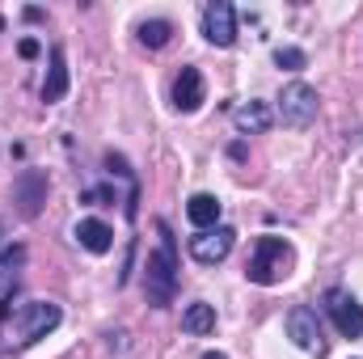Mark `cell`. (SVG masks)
Masks as SVG:
<instances>
[{"label":"cell","mask_w":363,"mask_h":359,"mask_svg":"<svg viewBox=\"0 0 363 359\" xmlns=\"http://www.w3.org/2000/svg\"><path fill=\"white\" fill-rule=\"evenodd\" d=\"M64 321V313H60V304H51V300H26L13 317H9V343L0 347V351H21V347H34L38 338H47L55 326Z\"/></svg>","instance_id":"6da1fadb"},{"label":"cell","mask_w":363,"mask_h":359,"mask_svg":"<svg viewBox=\"0 0 363 359\" xmlns=\"http://www.w3.org/2000/svg\"><path fill=\"white\" fill-rule=\"evenodd\" d=\"M157 233H161V250L148 254V267H144V292L157 309H165L174 300V287H178V245H174V233L165 220H157Z\"/></svg>","instance_id":"7a4b0ae2"},{"label":"cell","mask_w":363,"mask_h":359,"mask_svg":"<svg viewBox=\"0 0 363 359\" xmlns=\"http://www.w3.org/2000/svg\"><path fill=\"white\" fill-rule=\"evenodd\" d=\"M291 267H296L291 241H283V237H258L254 250H250V258H245V279L258 283V287H274V283H283L291 275Z\"/></svg>","instance_id":"3957f363"},{"label":"cell","mask_w":363,"mask_h":359,"mask_svg":"<svg viewBox=\"0 0 363 359\" xmlns=\"http://www.w3.org/2000/svg\"><path fill=\"white\" fill-rule=\"evenodd\" d=\"M317 89L313 85H304V81H291V85H283L279 93V118H283V127H291V131H304V127H313L317 123Z\"/></svg>","instance_id":"277c9868"},{"label":"cell","mask_w":363,"mask_h":359,"mask_svg":"<svg viewBox=\"0 0 363 359\" xmlns=\"http://www.w3.org/2000/svg\"><path fill=\"white\" fill-rule=\"evenodd\" d=\"M287 338H291L300 351H308V355H317V359H325V351H330L325 326H321L317 309H308V304H296V309L287 313Z\"/></svg>","instance_id":"5b68a950"},{"label":"cell","mask_w":363,"mask_h":359,"mask_svg":"<svg viewBox=\"0 0 363 359\" xmlns=\"http://www.w3.org/2000/svg\"><path fill=\"white\" fill-rule=\"evenodd\" d=\"M233 245H237V233L228 224H216V228H203V233L190 237V258L203 263V267H216L233 254Z\"/></svg>","instance_id":"8992f818"},{"label":"cell","mask_w":363,"mask_h":359,"mask_svg":"<svg viewBox=\"0 0 363 359\" xmlns=\"http://www.w3.org/2000/svg\"><path fill=\"white\" fill-rule=\"evenodd\" d=\"M203 38L211 47H233L237 43V9L228 0L203 4Z\"/></svg>","instance_id":"52a82bcc"},{"label":"cell","mask_w":363,"mask_h":359,"mask_svg":"<svg viewBox=\"0 0 363 359\" xmlns=\"http://www.w3.org/2000/svg\"><path fill=\"white\" fill-rule=\"evenodd\" d=\"M325 313L334 317V326H338L342 338H359L363 334V304L351 296V292L330 287V292H325Z\"/></svg>","instance_id":"ba28073f"},{"label":"cell","mask_w":363,"mask_h":359,"mask_svg":"<svg viewBox=\"0 0 363 359\" xmlns=\"http://www.w3.org/2000/svg\"><path fill=\"white\" fill-rule=\"evenodd\" d=\"M203 101H207L203 72H199V68H182L178 81H174V106H178L182 114H190V110H199Z\"/></svg>","instance_id":"9c48e42d"},{"label":"cell","mask_w":363,"mask_h":359,"mask_svg":"<svg viewBox=\"0 0 363 359\" xmlns=\"http://www.w3.org/2000/svg\"><path fill=\"white\" fill-rule=\"evenodd\" d=\"M13 199L21 203V216H38V207H43V199H47V174H38V170H26L17 186H13Z\"/></svg>","instance_id":"30bf717a"},{"label":"cell","mask_w":363,"mask_h":359,"mask_svg":"<svg viewBox=\"0 0 363 359\" xmlns=\"http://www.w3.org/2000/svg\"><path fill=\"white\" fill-rule=\"evenodd\" d=\"M271 123H274V114L267 101H241V106H233V127L241 136H262Z\"/></svg>","instance_id":"8fae6325"},{"label":"cell","mask_w":363,"mask_h":359,"mask_svg":"<svg viewBox=\"0 0 363 359\" xmlns=\"http://www.w3.org/2000/svg\"><path fill=\"white\" fill-rule=\"evenodd\" d=\"M220 211H224V203L216 194H190V203H186V216H190V224L199 233L203 228H216L220 224Z\"/></svg>","instance_id":"7c38bea8"},{"label":"cell","mask_w":363,"mask_h":359,"mask_svg":"<svg viewBox=\"0 0 363 359\" xmlns=\"http://www.w3.org/2000/svg\"><path fill=\"white\" fill-rule=\"evenodd\" d=\"M68 93V64H64V47H51V68H47V81H43V101H64Z\"/></svg>","instance_id":"4fadbf2b"},{"label":"cell","mask_w":363,"mask_h":359,"mask_svg":"<svg viewBox=\"0 0 363 359\" xmlns=\"http://www.w3.org/2000/svg\"><path fill=\"white\" fill-rule=\"evenodd\" d=\"M72 237H77L89 254H110V245H114V233H110V224H101V220H81Z\"/></svg>","instance_id":"5bb4252c"},{"label":"cell","mask_w":363,"mask_h":359,"mask_svg":"<svg viewBox=\"0 0 363 359\" xmlns=\"http://www.w3.org/2000/svg\"><path fill=\"white\" fill-rule=\"evenodd\" d=\"M182 330H186V334H194V338L211 334V330H216V309H211V304H203V300L186 304V313H182Z\"/></svg>","instance_id":"9a60e30c"},{"label":"cell","mask_w":363,"mask_h":359,"mask_svg":"<svg viewBox=\"0 0 363 359\" xmlns=\"http://www.w3.org/2000/svg\"><path fill=\"white\" fill-rule=\"evenodd\" d=\"M21 267H26V245H13L0 254V296H9L21 279Z\"/></svg>","instance_id":"2e32d148"},{"label":"cell","mask_w":363,"mask_h":359,"mask_svg":"<svg viewBox=\"0 0 363 359\" xmlns=\"http://www.w3.org/2000/svg\"><path fill=\"white\" fill-rule=\"evenodd\" d=\"M169 38H174V26H169V21H161V17L140 26V43H144V47H152V51H161Z\"/></svg>","instance_id":"e0dca14e"},{"label":"cell","mask_w":363,"mask_h":359,"mask_svg":"<svg viewBox=\"0 0 363 359\" xmlns=\"http://www.w3.org/2000/svg\"><path fill=\"white\" fill-rule=\"evenodd\" d=\"M274 64H279L283 72H300V68L308 64V55H304L300 47H279V51H274Z\"/></svg>","instance_id":"ac0fdd59"},{"label":"cell","mask_w":363,"mask_h":359,"mask_svg":"<svg viewBox=\"0 0 363 359\" xmlns=\"http://www.w3.org/2000/svg\"><path fill=\"white\" fill-rule=\"evenodd\" d=\"M17 51H21V60H34V55H38L43 47H38L34 38H21V47H17Z\"/></svg>","instance_id":"d6986e66"},{"label":"cell","mask_w":363,"mask_h":359,"mask_svg":"<svg viewBox=\"0 0 363 359\" xmlns=\"http://www.w3.org/2000/svg\"><path fill=\"white\" fill-rule=\"evenodd\" d=\"M203 359H228V355H220V351H207V355H203Z\"/></svg>","instance_id":"ffe728a7"},{"label":"cell","mask_w":363,"mask_h":359,"mask_svg":"<svg viewBox=\"0 0 363 359\" xmlns=\"http://www.w3.org/2000/svg\"><path fill=\"white\" fill-rule=\"evenodd\" d=\"M0 241H4V220H0Z\"/></svg>","instance_id":"44dd1931"}]
</instances>
